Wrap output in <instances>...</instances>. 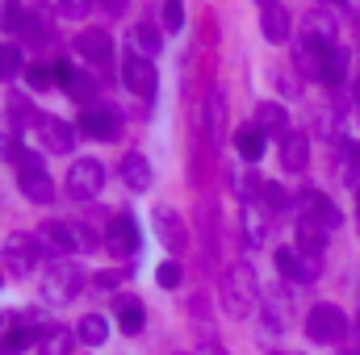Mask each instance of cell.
Listing matches in <instances>:
<instances>
[{
    "label": "cell",
    "instance_id": "cell-32",
    "mask_svg": "<svg viewBox=\"0 0 360 355\" xmlns=\"http://www.w3.org/2000/svg\"><path fill=\"white\" fill-rule=\"evenodd\" d=\"M21 72V51L17 46H0V80H13Z\"/></svg>",
    "mask_w": 360,
    "mask_h": 355
},
{
    "label": "cell",
    "instance_id": "cell-27",
    "mask_svg": "<svg viewBox=\"0 0 360 355\" xmlns=\"http://www.w3.org/2000/svg\"><path fill=\"white\" fill-rule=\"evenodd\" d=\"M105 335H109V322H105L101 314L80 318V326H76V339H80L84 347H101V343H105Z\"/></svg>",
    "mask_w": 360,
    "mask_h": 355
},
{
    "label": "cell",
    "instance_id": "cell-35",
    "mask_svg": "<svg viewBox=\"0 0 360 355\" xmlns=\"http://www.w3.org/2000/svg\"><path fill=\"white\" fill-rule=\"evenodd\" d=\"M30 343H34V330H30V326H17V330L4 339V351L13 355V351H21V347H30Z\"/></svg>",
    "mask_w": 360,
    "mask_h": 355
},
{
    "label": "cell",
    "instance_id": "cell-2",
    "mask_svg": "<svg viewBox=\"0 0 360 355\" xmlns=\"http://www.w3.org/2000/svg\"><path fill=\"white\" fill-rule=\"evenodd\" d=\"M80 284H84L80 267L72 264L68 255H55V260L46 264V276H42V297H46L51 305H72L76 293H80Z\"/></svg>",
    "mask_w": 360,
    "mask_h": 355
},
{
    "label": "cell",
    "instance_id": "cell-34",
    "mask_svg": "<svg viewBox=\"0 0 360 355\" xmlns=\"http://www.w3.org/2000/svg\"><path fill=\"white\" fill-rule=\"evenodd\" d=\"M92 8V0H59V13L68 17V21H84Z\"/></svg>",
    "mask_w": 360,
    "mask_h": 355
},
{
    "label": "cell",
    "instance_id": "cell-4",
    "mask_svg": "<svg viewBox=\"0 0 360 355\" xmlns=\"http://www.w3.org/2000/svg\"><path fill=\"white\" fill-rule=\"evenodd\" d=\"M122 84L134 92V96H155L160 88V72L147 55H126L122 59Z\"/></svg>",
    "mask_w": 360,
    "mask_h": 355
},
{
    "label": "cell",
    "instance_id": "cell-25",
    "mask_svg": "<svg viewBox=\"0 0 360 355\" xmlns=\"http://www.w3.org/2000/svg\"><path fill=\"white\" fill-rule=\"evenodd\" d=\"M143 322H147L143 305H139L134 297H117V326H122V335H139Z\"/></svg>",
    "mask_w": 360,
    "mask_h": 355
},
{
    "label": "cell",
    "instance_id": "cell-45",
    "mask_svg": "<svg viewBox=\"0 0 360 355\" xmlns=\"http://www.w3.org/2000/svg\"><path fill=\"white\" fill-rule=\"evenodd\" d=\"M264 4H272V0H264Z\"/></svg>",
    "mask_w": 360,
    "mask_h": 355
},
{
    "label": "cell",
    "instance_id": "cell-18",
    "mask_svg": "<svg viewBox=\"0 0 360 355\" xmlns=\"http://www.w3.org/2000/svg\"><path fill=\"white\" fill-rule=\"evenodd\" d=\"M256 126H260L269 138H281V142L293 134V130H289V113H285L281 105H272V100H264V105L256 109Z\"/></svg>",
    "mask_w": 360,
    "mask_h": 355
},
{
    "label": "cell",
    "instance_id": "cell-33",
    "mask_svg": "<svg viewBox=\"0 0 360 355\" xmlns=\"http://www.w3.org/2000/svg\"><path fill=\"white\" fill-rule=\"evenodd\" d=\"M180 25H184V0H164V29L176 34Z\"/></svg>",
    "mask_w": 360,
    "mask_h": 355
},
{
    "label": "cell",
    "instance_id": "cell-38",
    "mask_svg": "<svg viewBox=\"0 0 360 355\" xmlns=\"http://www.w3.org/2000/svg\"><path fill=\"white\" fill-rule=\"evenodd\" d=\"M201 355H226V347H222L218 339H205V343H201Z\"/></svg>",
    "mask_w": 360,
    "mask_h": 355
},
{
    "label": "cell",
    "instance_id": "cell-26",
    "mask_svg": "<svg viewBox=\"0 0 360 355\" xmlns=\"http://www.w3.org/2000/svg\"><path fill=\"white\" fill-rule=\"evenodd\" d=\"M30 13L21 8V0H0V29L4 34H30Z\"/></svg>",
    "mask_w": 360,
    "mask_h": 355
},
{
    "label": "cell",
    "instance_id": "cell-28",
    "mask_svg": "<svg viewBox=\"0 0 360 355\" xmlns=\"http://www.w3.org/2000/svg\"><path fill=\"white\" fill-rule=\"evenodd\" d=\"M42 234H46V239H51V243H55L63 255H72V251L80 247V234H76L68 222H46V226H42Z\"/></svg>",
    "mask_w": 360,
    "mask_h": 355
},
{
    "label": "cell",
    "instance_id": "cell-11",
    "mask_svg": "<svg viewBox=\"0 0 360 355\" xmlns=\"http://www.w3.org/2000/svg\"><path fill=\"white\" fill-rule=\"evenodd\" d=\"M155 234H160V243H164L172 255H180V251L188 247V230H184V222H180L172 209H155Z\"/></svg>",
    "mask_w": 360,
    "mask_h": 355
},
{
    "label": "cell",
    "instance_id": "cell-10",
    "mask_svg": "<svg viewBox=\"0 0 360 355\" xmlns=\"http://www.w3.org/2000/svg\"><path fill=\"white\" fill-rule=\"evenodd\" d=\"M17 184H21L25 201H34V205H51V201H55V184H51V176H46L42 163H38V168H21V172H17Z\"/></svg>",
    "mask_w": 360,
    "mask_h": 355
},
{
    "label": "cell",
    "instance_id": "cell-29",
    "mask_svg": "<svg viewBox=\"0 0 360 355\" xmlns=\"http://www.w3.org/2000/svg\"><path fill=\"white\" fill-rule=\"evenodd\" d=\"M134 42H139V51L151 59V55L164 51V29H160V25H139V29H134Z\"/></svg>",
    "mask_w": 360,
    "mask_h": 355
},
{
    "label": "cell",
    "instance_id": "cell-1",
    "mask_svg": "<svg viewBox=\"0 0 360 355\" xmlns=\"http://www.w3.org/2000/svg\"><path fill=\"white\" fill-rule=\"evenodd\" d=\"M222 305H226L231 318H248L260 305V284H256L252 264L226 267V276H222Z\"/></svg>",
    "mask_w": 360,
    "mask_h": 355
},
{
    "label": "cell",
    "instance_id": "cell-46",
    "mask_svg": "<svg viewBox=\"0 0 360 355\" xmlns=\"http://www.w3.org/2000/svg\"><path fill=\"white\" fill-rule=\"evenodd\" d=\"M176 355H184V351H176Z\"/></svg>",
    "mask_w": 360,
    "mask_h": 355
},
{
    "label": "cell",
    "instance_id": "cell-23",
    "mask_svg": "<svg viewBox=\"0 0 360 355\" xmlns=\"http://www.w3.org/2000/svg\"><path fill=\"white\" fill-rule=\"evenodd\" d=\"M260 29H264L269 42H285V38H289V13L276 8V4H264V13H260Z\"/></svg>",
    "mask_w": 360,
    "mask_h": 355
},
{
    "label": "cell",
    "instance_id": "cell-8",
    "mask_svg": "<svg viewBox=\"0 0 360 355\" xmlns=\"http://www.w3.org/2000/svg\"><path fill=\"white\" fill-rule=\"evenodd\" d=\"M4 255H8L13 276H30V272L38 267V243H34L30 234H8V243H4Z\"/></svg>",
    "mask_w": 360,
    "mask_h": 355
},
{
    "label": "cell",
    "instance_id": "cell-37",
    "mask_svg": "<svg viewBox=\"0 0 360 355\" xmlns=\"http://www.w3.org/2000/svg\"><path fill=\"white\" fill-rule=\"evenodd\" d=\"M25 80H30L34 88H51V80H55V72H51V67H30V72H25Z\"/></svg>",
    "mask_w": 360,
    "mask_h": 355
},
{
    "label": "cell",
    "instance_id": "cell-41",
    "mask_svg": "<svg viewBox=\"0 0 360 355\" xmlns=\"http://www.w3.org/2000/svg\"><path fill=\"white\" fill-rule=\"evenodd\" d=\"M352 100H356V105H360V80H356V88H352Z\"/></svg>",
    "mask_w": 360,
    "mask_h": 355
},
{
    "label": "cell",
    "instance_id": "cell-20",
    "mask_svg": "<svg viewBox=\"0 0 360 355\" xmlns=\"http://www.w3.org/2000/svg\"><path fill=\"white\" fill-rule=\"evenodd\" d=\"M122 180H126L134 192H147V188H151V163H147V155H139V151L122 155Z\"/></svg>",
    "mask_w": 360,
    "mask_h": 355
},
{
    "label": "cell",
    "instance_id": "cell-14",
    "mask_svg": "<svg viewBox=\"0 0 360 355\" xmlns=\"http://www.w3.org/2000/svg\"><path fill=\"white\" fill-rule=\"evenodd\" d=\"M327 234L331 230H323V226H314L310 217H297V251L306 255V260H323L327 255Z\"/></svg>",
    "mask_w": 360,
    "mask_h": 355
},
{
    "label": "cell",
    "instance_id": "cell-5",
    "mask_svg": "<svg viewBox=\"0 0 360 355\" xmlns=\"http://www.w3.org/2000/svg\"><path fill=\"white\" fill-rule=\"evenodd\" d=\"M68 188H72L76 201H92V196L105 188V168H101L96 159H80V163H72V172H68Z\"/></svg>",
    "mask_w": 360,
    "mask_h": 355
},
{
    "label": "cell",
    "instance_id": "cell-24",
    "mask_svg": "<svg viewBox=\"0 0 360 355\" xmlns=\"http://www.w3.org/2000/svg\"><path fill=\"white\" fill-rule=\"evenodd\" d=\"M302 42H319V46H335V21L327 13H310L306 17V38Z\"/></svg>",
    "mask_w": 360,
    "mask_h": 355
},
{
    "label": "cell",
    "instance_id": "cell-19",
    "mask_svg": "<svg viewBox=\"0 0 360 355\" xmlns=\"http://www.w3.org/2000/svg\"><path fill=\"white\" fill-rule=\"evenodd\" d=\"M264 138H269V134H264L260 126H243V130L235 134L239 159H243V163H260V159H264Z\"/></svg>",
    "mask_w": 360,
    "mask_h": 355
},
{
    "label": "cell",
    "instance_id": "cell-12",
    "mask_svg": "<svg viewBox=\"0 0 360 355\" xmlns=\"http://www.w3.org/2000/svg\"><path fill=\"white\" fill-rule=\"evenodd\" d=\"M80 130L92 134V138H117L122 134V113L117 109H84Z\"/></svg>",
    "mask_w": 360,
    "mask_h": 355
},
{
    "label": "cell",
    "instance_id": "cell-15",
    "mask_svg": "<svg viewBox=\"0 0 360 355\" xmlns=\"http://www.w3.org/2000/svg\"><path fill=\"white\" fill-rule=\"evenodd\" d=\"M76 51H80L89 63H109V59H113V38H109L105 29H80Z\"/></svg>",
    "mask_w": 360,
    "mask_h": 355
},
{
    "label": "cell",
    "instance_id": "cell-39",
    "mask_svg": "<svg viewBox=\"0 0 360 355\" xmlns=\"http://www.w3.org/2000/svg\"><path fill=\"white\" fill-rule=\"evenodd\" d=\"M117 280H122V272H101V276H96L101 288H109V284H117Z\"/></svg>",
    "mask_w": 360,
    "mask_h": 355
},
{
    "label": "cell",
    "instance_id": "cell-31",
    "mask_svg": "<svg viewBox=\"0 0 360 355\" xmlns=\"http://www.w3.org/2000/svg\"><path fill=\"white\" fill-rule=\"evenodd\" d=\"M155 280H160V288H180V280H184V267L176 260H168V264L155 267Z\"/></svg>",
    "mask_w": 360,
    "mask_h": 355
},
{
    "label": "cell",
    "instance_id": "cell-13",
    "mask_svg": "<svg viewBox=\"0 0 360 355\" xmlns=\"http://www.w3.org/2000/svg\"><path fill=\"white\" fill-rule=\"evenodd\" d=\"M109 251L113 255H134L139 251V226H134L130 213H122V217L109 222Z\"/></svg>",
    "mask_w": 360,
    "mask_h": 355
},
{
    "label": "cell",
    "instance_id": "cell-9",
    "mask_svg": "<svg viewBox=\"0 0 360 355\" xmlns=\"http://www.w3.org/2000/svg\"><path fill=\"white\" fill-rule=\"evenodd\" d=\"M302 217H310V222H314V226H323V230H335V226L344 222V213H340L323 192H314V188H310V192H302Z\"/></svg>",
    "mask_w": 360,
    "mask_h": 355
},
{
    "label": "cell",
    "instance_id": "cell-16",
    "mask_svg": "<svg viewBox=\"0 0 360 355\" xmlns=\"http://www.w3.org/2000/svg\"><path fill=\"white\" fill-rule=\"evenodd\" d=\"M55 80H59V84L68 88V96H72L76 105H92V100H96V84H92L89 76L72 72L68 63H59V67H55Z\"/></svg>",
    "mask_w": 360,
    "mask_h": 355
},
{
    "label": "cell",
    "instance_id": "cell-43",
    "mask_svg": "<svg viewBox=\"0 0 360 355\" xmlns=\"http://www.w3.org/2000/svg\"><path fill=\"white\" fill-rule=\"evenodd\" d=\"M331 4H344V0H331Z\"/></svg>",
    "mask_w": 360,
    "mask_h": 355
},
{
    "label": "cell",
    "instance_id": "cell-22",
    "mask_svg": "<svg viewBox=\"0 0 360 355\" xmlns=\"http://www.w3.org/2000/svg\"><path fill=\"white\" fill-rule=\"evenodd\" d=\"M76 351V330H63V326H51L38 335V355H72Z\"/></svg>",
    "mask_w": 360,
    "mask_h": 355
},
{
    "label": "cell",
    "instance_id": "cell-40",
    "mask_svg": "<svg viewBox=\"0 0 360 355\" xmlns=\"http://www.w3.org/2000/svg\"><path fill=\"white\" fill-rule=\"evenodd\" d=\"M101 8H105V13H122V8H126V0H101Z\"/></svg>",
    "mask_w": 360,
    "mask_h": 355
},
{
    "label": "cell",
    "instance_id": "cell-44",
    "mask_svg": "<svg viewBox=\"0 0 360 355\" xmlns=\"http://www.w3.org/2000/svg\"><path fill=\"white\" fill-rule=\"evenodd\" d=\"M0 322H4V314H0Z\"/></svg>",
    "mask_w": 360,
    "mask_h": 355
},
{
    "label": "cell",
    "instance_id": "cell-7",
    "mask_svg": "<svg viewBox=\"0 0 360 355\" xmlns=\"http://www.w3.org/2000/svg\"><path fill=\"white\" fill-rule=\"evenodd\" d=\"M272 264H276V272H281V276H289V280H302V284H310V280L319 276V264H314V260H306L297 247H276Z\"/></svg>",
    "mask_w": 360,
    "mask_h": 355
},
{
    "label": "cell",
    "instance_id": "cell-3",
    "mask_svg": "<svg viewBox=\"0 0 360 355\" xmlns=\"http://www.w3.org/2000/svg\"><path fill=\"white\" fill-rule=\"evenodd\" d=\"M306 335L314 339V343H340L344 335H348V318H344V309L340 305H314L310 314H306Z\"/></svg>",
    "mask_w": 360,
    "mask_h": 355
},
{
    "label": "cell",
    "instance_id": "cell-6",
    "mask_svg": "<svg viewBox=\"0 0 360 355\" xmlns=\"http://www.w3.org/2000/svg\"><path fill=\"white\" fill-rule=\"evenodd\" d=\"M38 138H42L46 155H72V147H76L72 126L59 121V117H38Z\"/></svg>",
    "mask_w": 360,
    "mask_h": 355
},
{
    "label": "cell",
    "instance_id": "cell-30",
    "mask_svg": "<svg viewBox=\"0 0 360 355\" xmlns=\"http://www.w3.org/2000/svg\"><path fill=\"white\" fill-rule=\"evenodd\" d=\"M344 80H348V55H344V51H331V55H327L323 84H344Z\"/></svg>",
    "mask_w": 360,
    "mask_h": 355
},
{
    "label": "cell",
    "instance_id": "cell-36",
    "mask_svg": "<svg viewBox=\"0 0 360 355\" xmlns=\"http://www.w3.org/2000/svg\"><path fill=\"white\" fill-rule=\"evenodd\" d=\"M260 196L269 201V209H285L289 205V196L281 192V184H260Z\"/></svg>",
    "mask_w": 360,
    "mask_h": 355
},
{
    "label": "cell",
    "instance_id": "cell-17",
    "mask_svg": "<svg viewBox=\"0 0 360 355\" xmlns=\"http://www.w3.org/2000/svg\"><path fill=\"white\" fill-rule=\"evenodd\" d=\"M306 159H310V138L302 130H293L285 142H281V168L285 172H306Z\"/></svg>",
    "mask_w": 360,
    "mask_h": 355
},
{
    "label": "cell",
    "instance_id": "cell-42",
    "mask_svg": "<svg viewBox=\"0 0 360 355\" xmlns=\"http://www.w3.org/2000/svg\"><path fill=\"white\" fill-rule=\"evenodd\" d=\"M340 355H360V351H340Z\"/></svg>",
    "mask_w": 360,
    "mask_h": 355
},
{
    "label": "cell",
    "instance_id": "cell-21",
    "mask_svg": "<svg viewBox=\"0 0 360 355\" xmlns=\"http://www.w3.org/2000/svg\"><path fill=\"white\" fill-rule=\"evenodd\" d=\"M222 130H226V92L214 88V92H210V105H205V134H210V142H214V147H218Z\"/></svg>",
    "mask_w": 360,
    "mask_h": 355
}]
</instances>
